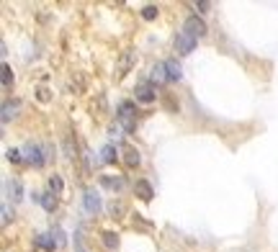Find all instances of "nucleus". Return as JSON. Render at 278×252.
<instances>
[{
    "mask_svg": "<svg viewBox=\"0 0 278 252\" xmlns=\"http://www.w3.org/2000/svg\"><path fill=\"white\" fill-rule=\"evenodd\" d=\"M196 8H199V11H209V8H211V3H206V0H201V3H196Z\"/></svg>",
    "mask_w": 278,
    "mask_h": 252,
    "instance_id": "a878e982",
    "label": "nucleus"
},
{
    "mask_svg": "<svg viewBox=\"0 0 278 252\" xmlns=\"http://www.w3.org/2000/svg\"><path fill=\"white\" fill-rule=\"evenodd\" d=\"M11 221V206L8 203H3V226Z\"/></svg>",
    "mask_w": 278,
    "mask_h": 252,
    "instance_id": "b1692460",
    "label": "nucleus"
},
{
    "mask_svg": "<svg viewBox=\"0 0 278 252\" xmlns=\"http://www.w3.org/2000/svg\"><path fill=\"white\" fill-rule=\"evenodd\" d=\"M39 203L44 206L47 211H54V209H57V196H54L52 191H49V193H41V201H39Z\"/></svg>",
    "mask_w": 278,
    "mask_h": 252,
    "instance_id": "dca6fc26",
    "label": "nucleus"
},
{
    "mask_svg": "<svg viewBox=\"0 0 278 252\" xmlns=\"http://www.w3.org/2000/svg\"><path fill=\"white\" fill-rule=\"evenodd\" d=\"M165 67H167V77H170V80H180V77H183V70H180L178 59H167Z\"/></svg>",
    "mask_w": 278,
    "mask_h": 252,
    "instance_id": "ddd939ff",
    "label": "nucleus"
},
{
    "mask_svg": "<svg viewBox=\"0 0 278 252\" xmlns=\"http://www.w3.org/2000/svg\"><path fill=\"white\" fill-rule=\"evenodd\" d=\"M134 96H137V101H142V103H155V98H157V90H155L152 85H137Z\"/></svg>",
    "mask_w": 278,
    "mask_h": 252,
    "instance_id": "0eeeda50",
    "label": "nucleus"
},
{
    "mask_svg": "<svg viewBox=\"0 0 278 252\" xmlns=\"http://www.w3.org/2000/svg\"><path fill=\"white\" fill-rule=\"evenodd\" d=\"M101 239H103V244L109 247V249H116V247H119V234H116V232H103Z\"/></svg>",
    "mask_w": 278,
    "mask_h": 252,
    "instance_id": "a211bd4d",
    "label": "nucleus"
},
{
    "mask_svg": "<svg viewBox=\"0 0 278 252\" xmlns=\"http://www.w3.org/2000/svg\"><path fill=\"white\" fill-rule=\"evenodd\" d=\"M101 186L109 191H124V178H114V175H101Z\"/></svg>",
    "mask_w": 278,
    "mask_h": 252,
    "instance_id": "9b49d317",
    "label": "nucleus"
},
{
    "mask_svg": "<svg viewBox=\"0 0 278 252\" xmlns=\"http://www.w3.org/2000/svg\"><path fill=\"white\" fill-rule=\"evenodd\" d=\"M36 247H41V249H47V252H54L59 244H57V239H54V234H39L36 237Z\"/></svg>",
    "mask_w": 278,
    "mask_h": 252,
    "instance_id": "f8f14e48",
    "label": "nucleus"
},
{
    "mask_svg": "<svg viewBox=\"0 0 278 252\" xmlns=\"http://www.w3.org/2000/svg\"><path fill=\"white\" fill-rule=\"evenodd\" d=\"M134 193H137L144 203H149V201H152V196H155L152 186H149L147 180H137V183H134Z\"/></svg>",
    "mask_w": 278,
    "mask_h": 252,
    "instance_id": "9d476101",
    "label": "nucleus"
},
{
    "mask_svg": "<svg viewBox=\"0 0 278 252\" xmlns=\"http://www.w3.org/2000/svg\"><path fill=\"white\" fill-rule=\"evenodd\" d=\"M157 13H160L157 6H144V8H142V18H144V21H155Z\"/></svg>",
    "mask_w": 278,
    "mask_h": 252,
    "instance_id": "412c9836",
    "label": "nucleus"
},
{
    "mask_svg": "<svg viewBox=\"0 0 278 252\" xmlns=\"http://www.w3.org/2000/svg\"><path fill=\"white\" fill-rule=\"evenodd\" d=\"M3 188H6V198L13 201V203H18L21 198H24V188H21V183H18V180H11V178H8Z\"/></svg>",
    "mask_w": 278,
    "mask_h": 252,
    "instance_id": "423d86ee",
    "label": "nucleus"
},
{
    "mask_svg": "<svg viewBox=\"0 0 278 252\" xmlns=\"http://www.w3.org/2000/svg\"><path fill=\"white\" fill-rule=\"evenodd\" d=\"M134 62H137V54L134 52H124L121 54V59H119V64H116V77L121 80L126 72H129L132 70V67H134Z\"/></svg>",
    "mask_w": 278,
    "mask_h": 252,
    "instance_id": "39448f33",
    "label": "nucleus"
},
{
    "mask_svg": "<svg viewBox=\"0 0 278 252\" xmlns=\"http://www.w3.org/2000/svg\"><path fill=\"white\" fill-rule=\"evenodd\" d=\"M101 154H103L101 159H103V162H106V165H111V162H116V157H119V154H116V147H114V144H106Z\"/></svg>",
    "mask_w": 278,
    "mask_h": 252,
    "instance_id": "f3484780",
    "label": "nucleus"
},
{
    "mask_svg": "<svg viewBox=\"0 0 278 252\" xmlns=\"http://www.w3.org/2000/svg\"><path fill=\"white\" fill-rule=\"evenodd\" d=\"M109 214H111L114 219H121V216L126 214V203H124V201H116V198H114V201L109 203Z\"/></svg>",
    "mask_w": 278,
    "mask_h": 252,
    "instance_id": "2eb2a0df",
    "label": "nucleus"
},
{
    "mask_svg": "<svg viewBox=\"0 0 278 252\" xmlns=\"http://www.w3.org/2000/svg\"><path fill=\"white\" fill-rule=\"evenodd\" d=\"M16 111H18V103H6L3 106V124H8L16 116Z\"/></svg>",
    "mask_w": 278,
    "mask_h": 252,
    "instance_id": "aec40b11",
    "label": "nucleus"
},
{
    "mask_svg": "<svg viewBox=\"0 0 278 252\" xmlns=\"http://www.w3.org/2000/svg\"><path fill=\"white\" fill-rule=\"evenodd\" d=\"M121 149H124V162H126V167H139V162H142L139 149H134L132 144H124Z\"/></svg>",
    "mask_w": 278,
    "mask_h": 252,
    "instance_id": "6e6552de",
    "label": "nucleus"
},
{
    "mask_svg": "<svg viewBox=\"0 0 278 252\" xmlns=\"http://www.w3.org/2000/svg\"><path fill=\"white\" fill-rule=\"evenodd\" d=\"M24 157L29 159V162H31L34 167H41V165L47 162V152L41 149L39 144H34V142H29V144L24 147Z\"/></svg>",
    "mask_w": 278,
    "mask_h": 252,
    "instance_id": "7ed1b4c3",
    "label": "nucleus"
},
{
    "mask_svg": "<svg viewBox=\"0 0 278 252\" xmlns=\"http://www.w3.org/2000/svg\"><path fill=\"white\" fill-rule=\"evenodd\" d=\"M11 85H13V70H11L8 64H3V88L11 90Z\"/></svg>",
    "mask_w": 278,
    "mask_h": 252,
    "instance_id": "4be33fe9",
    "label": "nucleus"
},
{
    "mask_svg": "<svg viewBox=\"0 0 278 252\" xmlns=\"http://www.w3.org/2000/svg\"><path fill=\"white\" fill-rule=\"evenodd\" d=\"M196 36H191L186 29L183 31H178V36H175V52L180 54V57H186V54H191V52H194L196 49Z\"/></svg>",
    "mask_w": 278,
    "mask_h": 252,
    "instance_id": "f03ea898",
    "label": "nucleus"
},
{
    "mask_svg": "<svg viewBox=\"0 0 278 252\" xmlns=\"http://www.w3.org/2000/svg\"><path fill=\"white\" fill-rule=\"evenodd\" d=\"M82 203H85V211H88V214H98L101 211V198L96 196V191H85Z\"/></svg>",
    "mask_w": 278,
    "mask_h": 252,
    "instance_id": "1a4fd4ad",
    "label": "nucleus"
},
{
    "mask_svg": "<svg viewBox=\"0 0 278 252\" xmlns=\"http://www.w3.org/2000/svg\"><path fill=\"white\" fill-rule=\"evenodd\" d=\"M39 101H49V90H47V88L39 90Z\"/></svg>",
    "mask_w": 278,
    "mask_h": 252,
    "instance_id": "393cba45",
    "label": "nucleus"
},
{
    "mask_svg": "<svg viewBox=\"0 0 278 252\" xmlns=\"http://www.w3.org/2000/svg\"><path fill=\"white\" fill-rule=\"evenodd\" d=\"M149 77H152V82H167L170 77H167L165 62H162V64H155V67H152V75H149Z\"/></svg>",
    "mask_w": 278,
    "mask_h": 252,
    "instance_id": "4468645a",
    "label": "nucleus"
},
{
    "mask_svg": "<svg viewBox=\"0 0 278 252\" xmlns=\"http://www.w3.org/2000/svg\"><path fill=\"white\" fill-rule=\"evenodd\" d=\"M183 29H186L191 36H196V39L206 36V31H209V29H206V24H204V21H201L199 16H188V18H186V26H183Z\"/></svg>",
    "mask_w": 278,
    "mask_h": 252,
    "instance_id": "20e7f679",
    "label": "nucleus"
},
{
    "mask_svg": "<svg viewBox=\"0 0 278 252\" xmlns=\"http://www.w3.org/2000/svg\"><path fill=\"white\" fill-rule=\"evenodd\" d=\"M49 191H52L54 196H62L65 186H62V178H59V175H52V178H49Z\"/></svg>",
    "mask_w": 278,
    "mask_h": 252,
    "instance_id": "6ab92c4d",
    "label": "nucleus"
},
{
    "mask_svg": "<svg viewBox=\"0 0 278 252\" xmlns=\"http://www.w3.org/2000/svg\"><path fill=\"white\" fill-rule=\"evenodd\" d=\"M119 126H124L126 131H134L137 126V108L132 101H124L119 106Z\"/></svg>",
    "mask_w": 278,
    "mask_h": 252,
    "instance_id": "f257e3e1",
    "label": "nucleus"
},
{
    "mask_svg": "<svg viewBox=\"0 0 278 252\" xmlns=\"http://www.w3.org/2000/svg\"><path fill=\"white\" fill-rule=\"evenodd\" d=\"M6 157L11 159V162H21V159H24V154H21L18 149H8V152H6Z\"/></svg>",
    "mask_w": 278,
    "mask_h": 252,
    "instance_id": "5701e85b",
    "label": "nucleus"
}]
</instances>
